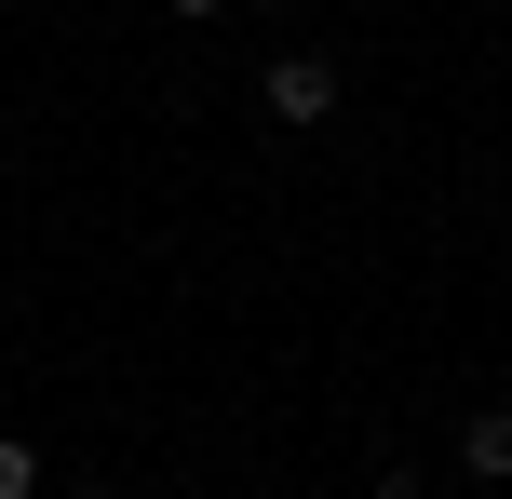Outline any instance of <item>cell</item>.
I'll return each mask as SVG.
<instances>
[{"instance_id":"obj_1","label":"cell","mask_w":512,"mask_h":499,"mask_svg":"<svg viewBox=\"0 0 512 499\" xmlns=\"http://www.w3.org/2000/svg\"><path fill=\"white\" fill-rule=\"evenodd\" d=\"M337 95H351V81H337V54H324V41H283L270 68H256V108H270L283 135H324V122H337Z\"/></svg>"},{"instance_id":"obj_2","label":"cell","mask_w":512,"mask_h":499,"mask_svg":"<svg viewBox=\"0 0 512 499\" xmlns=\"http://www.w3.org/2000/svg\"><path fill=\"white\" fill-rule=\"evenodd\" d=\"M459 473L512 486V405H472V419H459Z\"/></svg>"},{"instance_id":"obj_3","label":"cell","mask_w":512,"mask_h":499,"mask_svg":"<svg viewBox=\"0 0 512 499\" xmlns=\"http://www.w3.org/2000/svg\"><path fill=\"white\" fill-rule=\"evenodd\" d=\"M0 499H41V446L27 432H0Z\"/></svg>"},{"instance_id":"obj_4","label":"cell","mask_w":512,"mask_h":499,"mask_svg":"<svg viewBox=\"0 0 512 499\" xmlns=\"http://www.w3.org/2000/svg\"><path fill=\"white\" fill-rule=\"evenodd\" d=\"M162 14H176V27H216V14H230V0H162Z\"/></svg>"},{"instance_id":"obj_5","label":"cell","mask_w":512,"mask_h":499,"mask_svg":"<svg viewBox=\"0 0 512 499\" xmlns=\"http://www.w3.org/2000/svg\"><path fill=\"white\" fill-rule=\"evenodd\" d=\"M378 499H432V486H418V473H378Z\"/></svg>"},{"instance_id":"obj_6","label":"cell","mask_w":512,"mask_h":499,"mask_svg":"<svg viewBox=\"0 0 512 499\" xmlns=\"http://www.w3.org/2000/svg\"><path fill=\"white\" fill-rule=\"evenodd\" d=\"M68 499H108V486H68Z\"/></svg>"}]
</instances>
